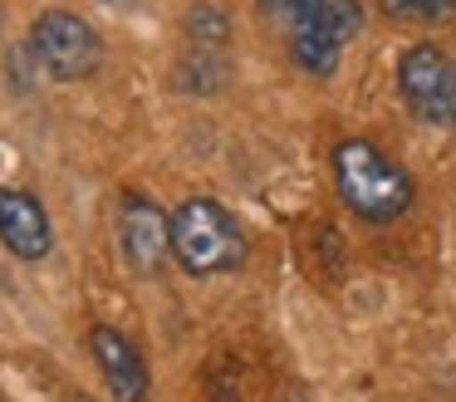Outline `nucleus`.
<instances>
[{"label": "nucleus", "instance_id": "10", "mask_svg": "<svg viewBox=\"0 0 456 402\" xmlns=\"http://www.w3.org/2000/svg\"><path fill=\"white\" fill-rule=\"evenodd\" d=\"M378 10L403 25H446L456 15V0H378Z\"/></svg>", "mask_w": 456, "mask_h": 402}, {"label": "nucleus", "instance_id": "5", "mask_svg": "<svg viewBox=\"0 0 456 402\" xmlns=\"http://www.w3.org/2000/svg\"><path fill=\"white\" fill-rule=\"evenodd\" d=\"M397 94L412 118L432 127H456V59L436 45H412L397 59Z\"/></svg>", "mask_w": 456, "mask_h": 402}, {"label": "nucleus", "instance_id": "6", "mask_svg": "<svg viewBox=\"0 0 456 402\" xmlns=\"http://www.w3.org/2000/svg\"><path fill=\"white\" fill-rule=\"evenodd\" d=\"M118 250L133 275L158 280L172 260V216L152 196L123 192L118 196Z\"/></svg>", "mask_w": 456, "mask_h": 402}, {"label": "nucleus", "instance_id": "9", "mask_svg": "<svg viewBox=\"0 0 456 402\" xmlns=\"http://www.w3.org/2000/svg\"><path fill=\"white\" fill-rule=\"evenodd\" d=\"M182 25H187V39H191V45H197V49H211V54H216V49H226V39H231L226 10H221V5H207V0H201V5H191Z\"/></svg>", "mask_w": 456, "mask_h": 402}, {"label": "nucleus", "instance_id": "1", "mask_svg": "<svg viewBox=\"0 0 456 402\" xmlns=\"http://www.w3.org/2000/svg\"><path fill=\"white\" fill-rule=\"evenodd\" d=\"M260 15L285 35L289 59L305 74L329 78L344 45L363 29V0H260Z\"/></svg>", "mask_w": 456, "mask_h": 402}, {"label": "nucleus", "instance_id": "11", "mask_svg": "<svg viewBox=\"0 0 456 402\" xmlns=\"http://www.w3.org/2000/svg\"><path fill=\"white\" fill-rule=\"evenodd\" d=\"M69 402H94V398H84V392H79V398H69Z\"/></svg>", "mask_w": 456, "mask_h": 402}, {"label": "nucleus", "instance_id": "8", "mask_svg": "<svg viewBox=\"0 0 456 402\" xmlns=\"http://www.w3.org/2000/svg\"><path fill=\"white\" fill-rule=\"evenodd\" d=\"M50 211L25 186H0V245L15 260H45L50 255Z\"/></svg>", "mask_w": 456, "mask_h": 402}, {"label": "nucleus", "instance_id": "3", "mask_svg": "<svg viewBox=\"0 0 456 402\" xmlns=\"http://www.w3.org/2000/svg\"><path fill=\"white\" fill-rule=\"evenodd\" d=\"M172 260L191 275H231L246 265V235L216 196H187L172 211Z\"/></svg>", "mask_w": 456, "mask_h": 402}, {"label": "nucleus", "instance_id": "2", "mask_svg": "<svg viewBox=\"0 0 456 402\" xmlns=\"http://www.w3.org/2000/svg\"><path fill=\"white\" fill-rule=\"evenodd\" d=\"M334 186H338V201L368 226H387L397 216H407L412 206V176L393 162L378 143L368 137H344L334 143Z\"/></svg>", "mask_w": 456, "mask_h": 402}, {"label": "nucleus", "instance_id": "4", "mask_svg": "<svg viewBox=\"0 0 456 402\" xmlns=\"http://www.w3.org/2000/svg\"><path fill=\"white\" fill-rule=\"evenodd\" d=\"M30 59L45 64L54 78L74 84V78H89L103 64V39L74 10H45L30 25Z\"/></svg>", "mask_w": 456, "mask_h": 402}, {"label": "nucleus", "instance_id": "7", "mask_svg": "<svg viewBox=\"0 0 456 402\" xmlns=\"http://www.w3.org/2000/svg\"><path fill=\"white\" fill-rule=\"evenodd\" d=\"M89 353H94V363H99L103 382H109L113 402H148L152 378H148V363H142L138 343H133L128 333H118L113 324H94Z\"/></svg>", "mask_w": 456, "mask_h": 402}]
</instances>
